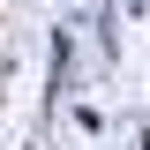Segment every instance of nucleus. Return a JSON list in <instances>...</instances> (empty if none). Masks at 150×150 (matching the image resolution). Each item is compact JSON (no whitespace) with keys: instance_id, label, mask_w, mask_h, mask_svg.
<instances>
[{"instance_id":"f257e3e1","label":"nucleus","mask_w":150,"mask_h":150,"mask_svg":"<svg viewBox=\"0 0 150 150\" xmlns=\"http://www.w3.org/2000/svg\"><path fill=\"white\" fill-rule=\"evenodd\" d=\"M128 8H150V0H128Z\"/></svg>"}]
</instances>
